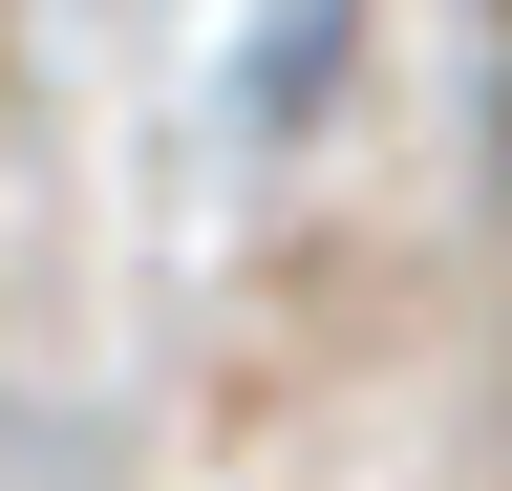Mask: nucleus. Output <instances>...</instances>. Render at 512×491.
<instances>
[{"instance_id": "nucleus-1", "label": "nucleus", "mask_w": 512, "mask_h": 491, "mask_svg": "<svg viewBox=\"0 0 512 491\" xmlns=\"http://www.w3.org/2000/svg\"><path fill=\"white\" fill-rule=\"evenodd\" d=\"M363 0H256V129H299L320 107V43H342Z\"/></svg>"}, {"instance_id": "nucleus-2", "label": "nucleus", "mask_w": 512, "mask_h": 491, "mask_svg": "<svg viewBox=\"0 0 512 491\" xmlns=\"http://www.w3.org/2000/svg\"><path fill=\"white\" fill-rule=\"evenodd\" d=\"M470 129H491V193H512V0H491V65H470Z\"/></svg>"}]
</instances>
